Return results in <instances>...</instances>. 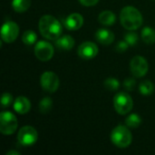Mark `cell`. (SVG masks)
Segmentation results:
<instances>
[{"mask_svg":"<svg viewBox=\"0 0 155 155\" xmlns=\"http://www.w3.org/2000/svg\"><path fill=\"white\" fill-rule=\"evenodd\" d=\"M39 31L46 39L56 40L62 35L63 26L54 16L45 15L39 20Z\"/></svg>","mask_w":155,"mask_h":155,"instance_id":"obj_1","label":"cell"},{"mask_svg":"<svg viewBox=\"0 0 155 155\" xmlns=\"http://www.w3.org/2000/svg\"><path fill=\"white\" fill-rule=\"evenodd\" d=\"M120 20L122 25L130 31L138 29L143 22L142 14L134 6L124 7L120 14Z\"/></svg>","mask_w":155,"mask_h":155,"instance_id":"obj_2","label":"cell"},{"mask_svg":"<svg viewBox=\"0 0 155 155\" xmlns=\"http://www.w3.org/2000/svg\"><path fill=\"white\" fill-rule=\"evenodd\" d=\"M111 140L115 146L119 148H126L132 143L133 136L127 127L118 125L112 131Z\"/></svg>","mask_w":155,"mask_h":155,"instance_id":"obj_3","label":"cell"},{"mask_svg":"<svg viewBox=\"0 0 155 155\" xmlns=\"http://www.w3.org/2000/svg\"><path fill=\"white\" fill-rule=\"evenodd\" d=\"M114 106L115 111L122 115L130 113L134 106L132 97L126 93H118L114 98Z\"/></svg>","mask_w":155,"mask_h":155,"instance_id":"obj_4","label":"cell"},{"mask_svg":"<svg viewBox=\"0 0 155 155\" xmlns=\"http://www.w3.org/2000/svg\"><path fill=\"white\" fill-rule=\"evenodd\" d=\"M17 128V120L14 114L2 112L0 114V132L5 135L13 134Z\"/></svg>","mask_w":155,"mask_h":155,"instance_id":"obj_5","label":"cell"},{"mask_svg":"<svg viewBox=\"0 0 155 155\" xmlns=\"http://www.w3.org/2000/svg\"><path fill=\"white\" fill-rule=\"evenodd\" d=\"M38 138L37 131L29 125H25L22 127L18 133L17 139L19 143L24 146H30L36 143Z\"/></svg>","mask_w":155,"mask_h":155,"instance_id":"obj_6","label":"cell"},{"mask_svg":"<svg viewBox=\"0 0 155 155\" xmlns=\"http://www.w3.org/2000/svg\"><path fill=\"white\" fill-rule=\"evenodd\" d=\"M54 50L51 44L45 41H39L35 45V54L37 59L43 62L49 61L54 55Z\"/></svg>","mask_w":155,"mask_h":155,"instance_id":"obj_7","label":"cell"},{"mask_svg":"<svg viewBox=\"0 0 155 155\" xmlns=\"http://www.w3.org/2000/svg\"><path fill=\"white\" fill-rule=\"evenodd\" d=\"M19 35V26L15 22H5L1 29V37L2 41L5 43H13L15 41Z\"/></svg>","mask_w":155,"mask_h":155,"instance_id":"obj_8","label":"cell"},{"mask_svg":"<svg viewBox=\"0 0 155 155\" xmlns=\"http://www.w3.org/2000/svg\"><path fill=\"white\" fill-rule=\"evenodd\" d=\"M41 86L48 93H54L60 84L58 76L53 72H45L41 76Z\"/></svg>","mask_w":155,"mask_h":155,"instance_id":"obj_9","label":"cell"},{"mask_svg":"<svg viewBox=\"0 0 155 155\" xmlns=\"http://www.w3.org/2000/svg\"><path fill=\"white\" fill-rule=\"evenodd\" d=\"M130 68H131V72L132 74L135 76V77H143L144 76L147 72H148V63L146 61L145 58H143V56H134L130 63Z\"/></svg>","mask_w":155,"mask_h":155,"instance_id":"obj_10","label":"cell"},{"mask_svg":"<svg viewBox=\"0 0 155 155\" xmlns=\"http://www.w3.org/2000/svg\"><path fill=\"white\" fill-rule=\"evenodd\" d=\"M98 47L93 42H84L83 43L77 50L78 55L84 60H90L94 58L98 54Z\"/></svg>","mask_w":155,"mask_h":155,"instance_id":"obj_11","label":"cell"},{"mask_svg":"<svg viewBox=\"0 0 155 155\" xmlns=\"http://www.w3.org/2000/svg\"><path fill=\"white\" fill-rule=\"evenodd\" d=\"M84 24V18L83 15L77 13H74L69 15L65 20L64 21V26L71 31H75L78 30L82 27Z\"/></svg>","mask_w":155,"mask_h":155,"instance_id":"obj_12","label":"cell"},{"mask_svg":"<svg viewBox=\"0 0 155 155\" xmlns=\"http://www.w3.org/2000/svg\"><path fill=\"white\" fill-rule=\"evenodd\" d=\"M95 39L98 43L104 45H108L114 41V34L108 29L102 28L97 30V32L95 33Z\"/></svg>","mask_w":155,"mask_h":155,"instance_id":"obj_13","label":"cell"},{"mask_svg":"<svg viewBox=\"0 0 155 155\" xmlns=\"http://www.w3.org/2000/svg\"><path fill=\"white\" fill-rule=\"evenodd\" d=\"M14 109L16 113L20 114H27L31 109V103L30 101L25 96H18L15 100L14 103Z\"/></svg>","mask_w":155,"mask_h":155,"instance_id":"obj_14","label":"cell"},{"mask_svg":"<svg viewBox=\"0 0 155 155\" xmlns=\"http://www.w3.org/2000/svg\"><path fill=\"white\" fill-rule=\"evenodd\" d=\"M98 20L102 25H106V26H110L115 23L116 15L112 11L105 10V11H103L102 13H100V15L98 16Z\"/></svg>","mask_w":155,"mask_h":155,"instance_id":"obj_15","label":"cell"},{"mask_svg":"<svg viewBox=\"0 0 155 155\" xmlns=\"http://www.w3.org/2000/svg\"><path fill=\"white\" fill-rule=\"evenodd\" d=\"M55 45L59 49L62 50H71L74 45V40L70 35H64L59 37L55 41Z\"/></svg>","mask_w":155,"mask_h":155,"instance_id":"obj_16","label":"cell"},{"mask_svg":"<svg viewBox=\"0 0 155 155\" xmlns=\"http://www.w3.org/2000/svg\"><path fill=\"white\" fill-rule=\"evenodd\" d=\"M31 5V0H13L12 7L17 13L25 12Z\"/></svg>","mask_w":155,"mask_h":155,"instance_id":"obj_17","label":"cell"},{"mask_svg":"<svg viewBox=\"0 0 155 155\" xmlns=\"http://www.w3.org/2000/svg\"><path fill=\"white\" fill-rule=\"evenodd\" d=\"M142 39L146 44L155 43V30L151 27H144L142 31Z\"/></svg>","mask_w":155,"mask_h":155,"instance_id":"obj_18","label":"cell"},{"mask_svg":"<svg viewBox=\"0 0 155 155\" xmlns=\"http://www.w3.org/2000/svg\"><path fill=\"white\" fill-rule=\"evenodd\" d=\"M37 40V35L33 30H26L24 32L22 35V41L26 45H34Z\"/></svg>","mask_w":155,"mask_h":155,"instance_id":"obj_19","label":"cell"},{"mask_svg":"<svg viewBox=\"0 0 155 155\" xmlns=\"http://www.w3.org/2000/svg\"><path fill=\"white\" fill-rule=\"evenodd\" d=\"M139 91L143 95H150L154 91V85L149 80L142 82L139 85Z\"/></svg>","mask_w":155,"mask_h":155,"instance_id":"obj_20","label":"cell"},{"mask_svg":"<svg viewBox=\"0 0 155 155\" xmlns=\"http://www.w3.org/2000/svg\"><path fill=\"white\" fill-rule=\"evenodd\" d=\"M125 124L130 128H138L142 124V118L140 115L136 114H133L126 118Z\"/></svg>","mask_w":155,"mask_h":155,"instance_id":"obj_21","label":"cell"},{"mask_svg":"<svg viewBox=\"0 0 155 155\" xmlns=\"http://www.w3.org/2000/svg\"><path fill=\"white\" fill-rule=\"evenodd\" d=\"M53 107V101L50 97H45L39 104V110L42 114H47Z\"/></svg>","mask_w":155,"mask_h":155,"instance_id":"obj_22","label":"cell"},{"mask_svg":"<svg viewBox=\"0 0 155 155\" xmlns=\"http://www.w3.org/2000/svg\"><path fill=\"white\" fill-rule=\"evenodd\" d=\"M104 84L105 89L109 90L111 92H114V91L118 90L120 87V82L115 78H107L104 81Z\"/></svg>","mask_w":155,"mask_h":155,"instance_id":"obj_23","label":"cell"},{"mask_svg":"<svg viewBox=\"0 0 155 155\" xmlns=\"http://www.w3.org/2000/svg\"><path fill=\"white\" fill-rule=\"evenodd\" d=\"M125 41L129 45H135L138 42V36L134 32H129L125 35L124 36Z\"/></svg>","mask_w":155,"mask_h":155,"instance_id":"obj_24","label":"cell"},{"mask_svg":"<svg viewBox=\"0 0 155 155\" xmlns=\"http://www.w3.org/2000/svg\"><path fill=\"white\" fill-rule=\"evenodd\" d=\"M14 99H13V96L8 94V93H5L3 95H2V98H1V104H2V107H8L10 104H12Z\"/></svg>","mask_w":155,"mask_h":155,"instance_id":"obj_25","label":"cell"},{"mask_svg":"<svg viewBox=\"0 0 155 155\" xmlns=\"http://www.w3.org/2000/svg\"><path fill=\"white\" fill-rule=\"evenodd\" d=\"M135 80L134 79H133V78H128V79H126L124 82V87H125V89L126 90H128V91H133L134 89V87H135Z\"/></svg>","mask_w":155,"mask_h":155,"instance_id":"obj_26","label":"cell"},{"mask_svg":"<svg viewBox=\"0 0 155 155\" xmlns=\"http://www.w3.org/2000/svg\"><path fill=\"white\" fill-rule=\"evenodd\" d=\"M129 45L127 44L126 41H121L118 43V45H116V50L119 52V53H123V52H125L128 48Z\"/></svg>","mask_w":155,"mask_h":155,"instance_id":"obj_27","label":"cell"},{"mask_svg":"<svg viewBox=\"0 0 155 155\" xmlns=\"http://www.w3.org/2000/svg\"><path fill=\"white\" fill-rule=\"evenodd\" d=\"M79 2L84 6H93L95 5L99 2V0H79Z\"/></svg>","mask_w":155,"mask_h":155,"instance_id":"obj_28","label":"cell"},{"mask_svg":"<svg viewBox=\"0 0 155 155\" xmlns=\"http://www.w3.org/2000/svg\"><path fill=\"white\" fill-rule=\"evenodd\" d=\"M20 153H18V152H16V151H10V152H8L6 155H19Z\"/></svg>","mask_w":155,"mask_h":155,"instance_id":"obj_29","label":"cell"}]
</instances>
